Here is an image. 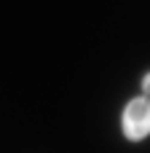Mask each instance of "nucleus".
I'll use <instances>...</instances> for the list:
<instances>
[{
    "mask_svg": "<svg viewBox=\"0 0 150 153\" xmlns=\"http://www.w3.org/2000/svg\"><path fill=\"white\" fill-rule=\"evenodd\" d=\"M123 134L129 140H142L150 134V100L148 97H137L126 105L123 118H121Z\"/></svg>",
    "mask_w": 150,
    "mask_h": 153,
    "instance_id": "nucleus-1",
    "label": "nucleus"
},
{
    "mask_svg": "<svg viewBox=\"0 0 150 153\" xmlns=\"http://www.w3.org/2000/svg\"><path fill=\"white\" fill-rule=\"evenodd\" d=\"M142 91H145V97H150V73L142 78Z\"/></svg>",
    "mask_w": 150,
    "mask_h": 153,
    "instance_id": "nucleus-2",
    "label": "nucleus"
}]
</instances>
